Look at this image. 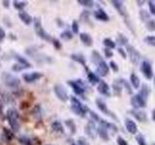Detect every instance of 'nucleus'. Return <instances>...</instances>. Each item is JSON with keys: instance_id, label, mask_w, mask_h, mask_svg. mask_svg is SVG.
Here are the masks:
<instances>
[{"instance_id": "f257e3e1", "label": "nucleus", "mask_w": 155, "mask_h": 145, "mask_svg": "<svg viewBox=\"0 0 155 145\" xmlns=\"http://www.w3.org/2000/svg\"><path fill=\"white\" fill-rule=\"evenodd\" d=\"M70 101H71V110L73 112L78 116L84 117L85 114L87 113V111L89 110V108H87L86 105H82V103L77 98V97L72 96L70 98Z\"/></svg>"}, {"instance_id": "f03ea898", "label": "nucleus", "mask_w": 155, "mask_h": 145, "mask_svg": "<svg viewBox=\"0 0 155 145\" xmlns=\"http://www.w3.org/2000/svg\"><path fill=\"white\" fill-rule=\"evenodd\" d=\"M7 118H8V122L10 127L12 128V130L14 132H18L19 128H21V125H19V115L18 112L16 109H8L7 111Z\"/></svg>"}, {"instance_id": "7ed1b4c3", "label": "nucleus", "mask_w": 155, "mask_h": 145, "mask_svg": "<svg viewBox=\"0 0 155 145\" xmlns=\"http://www.w3.org/2000/svg\"><path fill=\"white\" fill-rule=\"evenodd\" d=\"M34 21V29H35V32L38 35V37H40L41 39H43L44 41H47V42H52L53 39L51 38V36L48 34L45 29L43 28L42 26V21L41 19L39 18H35L33 19Z\"/></svg>"}, {"instance_id": "20e7f679", "label": "nucleus", "mask_w": 155, "mask_h": 145, "mask_svg": "<svg viewBox=\"0 0 155 145\" xmlns=\"http://www.w3.org/2000/svg\"><path fill=\"white\" fill-rule=\"evenodd\" d=\"M68 85L74 91V93L77 96H84L85 92V84L81 79H77V80H68L67 81Z\"/></svg>"}, {"instance_id": "39448f33", "label": "nucleus", "mask_w": 155, "mask_h": 145, "mask_svg": "<svg viewBox=\"0 0 155 145\" xmlns=\"http://www.w3.org/2000/svg\"><path fill=\"white\" fill-rule=\"evenodd\" d=\"M2 80L4 82V84L11 87V88H17L21 84V80H19L18 77L16 76H14L12 74H9V72H3L2 74Z\"/></svg>"}, {"instance_id": "423d86ee", "label": "nucleus", "mask_w": 155, "mask_h": 145, "mask_svg": "<svg viewBox=\"0 0 155 145\" xmlns=\"http://www.w3.org/2000/svg\"><path fill=\"white\" fill-rule=\"evenodd\" d=\"M126 52H127V54L129 56L131 63H133V64L137 65L142 60V54H140V51L134 46L131 45L126 46Z\"/></svg>"}, {"instance_id": "0eeeda50", "label": "nucleus", "mask_w": 155, "mask_h": 145, "mask_svg": "<svg viewBox=\"0 0 155 145\" xmlns=\"http://www.w3.org/2000/svg\"><path fill=\"white\" fill-rule=\"evenodd\" d=\"M130 103L134 109H140V108H143L147 106V100H145L142 95H140L138 93L131 97Z\"/></svg>"}, {"instance_id": "6e6552de", "label": "nucleus", "mask_w": 155, "mask_h": 145, "mask_svg": "<svg viewBox=\"0 0 155 145\" xmlns=\"http://www.w3.org/2000/svg\"><path fill=\"white\" fill-rule=\"evenodd\" d=\"M96 105H97V108H98V109L103 114L109 116V117H110L111 119H114L115 121H118L117 117H116V115L113 112V111L108 108V105H107V104L103 101V99H100V98L96 99Z\"/></svg>"}, {"instance_id": "1a4fd4ad", "label": "nucleus", "mask_w": 155, "mask_h": 145, "mask_svg": "<svg viewBox=\"0 0 155 145\" xmlns=\"http://www.w3.org/2000/svg\"><path fill=\"white\" fill-rule=\"evenodd\" d=\"M140 71L142 72L143 76L145 77L147 79H151L152 77H154V72H153V69L152 66L150 64V62L147 60H143L142 62L140 67Z\"/></svg>"}, {"instance_id": "9d476101", "label": "nucleus", "mask_w": 155, "mask_h": 145, "mask_svg": "<svg viewBox=\"0 0 155 145\" xmlns=\"http://www.w3.org/2000/svg\"><path fill=\"white\" fill-rule=\"evenodd\" d=\"M110 3L114 7V9L116 10V11H117V13L120 14V16L125 18V21H128L129 14H128L127 9H126L124 3L122 1H119V0H111Z\"/></svg>"}, {"instance_id": "9b49d317", "label": "nucleus", "mask_w": 155, "mask_h": 145, "mask_svg": "<svg viewBox=\"0 0 155 145\" xmlns=\"http://www.w3.org/2000/svg\"><path fill=\"white\" fill-rule=\"evenodd\" d=\"M53 91H54V94L58 99L62 102H66L69 99V96H68V92L65 89V87L61 85V84H55L53 86Z\"/></svg>"}, {"instance_id": "f8f14e48", "label": "nucleus", "mask_w": 155, "mask_h": 145, "mask_svg": "<svg viewBox=\"0 0 155 145\" xmlns=\"http://www.w3.org/2000/svg\"><path fill=\"white\" fill-rule=\"evenodd\" d=\"M84 133L90 139H95L97 134V127L95 122L92 120H89L84 126Z\"/></svg>"}, {"instance_id": "ddd939ff", "label": "nucleus", "mask_w": 155, "mask_h": 145, "mask_svg": "<svg viewBox=\"0 0 155 145\" xmlns=\"http://www.w3.org/2000/svg\"><path fill=\"white\" fill-rule=\"evenodd\" d=\"M129 113L133 116V117L136 119V120H138L139 122H142V123H144V122H147L148 117H147V112H144L143 110H140V109H131L129 111Z\"/></svg>"}, {"instance_id": "4468645a", "label": "nucleus", "mask_w": 155, "mask_h": 145, "mask_svg": "<svg viewBox=\"0 0 155 145\" xmlns=\"http://www.w3.org/2000/svg\"><path fill=\"white\" fill-rule=\"evenodd\" d=\"M42 76H43L42 72H25V74H23L22 79H24V81H26L27 83H31V82H34L38 79H40Z\"/></svg>"}, {"instance_id": "2eb2a0df", "label": "nucleus", "mask_w": 155, "mask_h": 145, "mask_svg": "<svg viewBox=\"0 0 155 145\" xmlns=\"http://www.w3.org/2000/svg\"><path fill=\"white\" fill-rule=\"evenodd\" d=\"M97 91H98L102 96L110 97V88L109 84L104 80H101L99 82V84L97 85Z\"/></svg>"}, {"instance_id": "dca6fc26", "label": "nucleus", "mask_w": 155, "mask_h": 145, "mask_svg": "<svg viewBox=\"0 0 155 145\" xmlns=\"http://www.w3.org/2000/svg\"><path fill=\"white\" fill-rule=\"evenodd\" d=\"M110 72V66L109 64H107L105 61L99 63L98 65H97V68H96V74L98 75L99 76H108V74Z\"/></svg>"}, {"instance_id": "f3484780", "label": "nucleus", "mask_w": 155, "mask_h": 145, "mask_svg": "<svg viewBox=\"0 0 155 145\" xmlns=\"http://www.w3.org/2000/svg\"><path fill=\"white\" fill-rule=\"evenodd\" d=\"M93 17L95 18V19L99 21H104V22H107L110 21V17L109 14H107L103 9H97L93 12Z\"/></svg>"}, {"instance_id": "a211bd4d", "label": "nucleus", "mask_w": 155, "mask_h": 145, "mask_svg": "<svg viewBox=\"0 0 155 145\" xmlns=\"http://www.w3.org/2000/svg\"><path fill=\"white\" fill-rule=\"evenodd\" d=\"M125 128L128 130V133L131 134H137L138 133V126L136 124L135 121H133L130 118H126L125 119Z\"/></svg>"}, {"instance_id": "6ab92c4d", "label": "nucleus", "mask_w": 155, "mask_h": 145, "mask_svg": "<svg viewBox=\"0 0 155 145\" xmlns=\"http://www.w3.org/2000/svg\"><path fill=\"white\" fill-rule=\"evenodd\" d=\"M111 89H113V93L115 97H121V95H122V90H123L121 79H114L113 84H111Z\"/></svg>"}, {"instance_id": "aec40b11", "label": "nucleus", "mask_w": 155, "mask_h": 145, "mask_svg": "<svg viewBox=\"0 0 155 145\" xmlns=\"http://www.w3.org/2000/svg\"><path fill=\"white\" fill-rule=\"evenodd\" d=\"M80 39L81 43L84 44L85 47H91L93 45V39H92L91 35L88 33H85V32L80 33Z\"/></svg>"}, {"instance_id": "412c9836", "label": "nucleus", "mask_w": 155, "mask_h": 145, "mask_svg": "<svg viewBox=\"0 0 155 145\" xmlns=\"http://www.w3.org/2000/svg\"><path fill=\"white\" fill-rule=\"evenodd\" d=\"M86 76H87V79L90 82L92 85H95V84H99V82L101 81L99 76L95 74V72L89 71L87 69V72H86Z\"/></svg>"}, {"instance_id": "4be33fe9", "label": "nucleus", "mask_w": 155, "mask_h": 145, "mask_svg": "<svg viewBox=\"0 0 155 145\" xmlns=\"http://www.w3.org/2000/svg\"><path fill=\"white\" fill-rule=\"evenodd\" d=\"M70 58L73 61H75V62L79 63V64L85 67L86 58H85V56L84 54H81V53H73V54L70 55Z\"/></svg>"}, {"instance_id": "5701e85b", "label": "nucleus", "mask_w": 155, "mask_h": 145, "mask_svg": "<svg viewBox=\"0 0 155 145\" xmlns=\"http://www.w3.org/2000/svg\"><path fill=\"white\" fill-rule=\"evenodd\" d=\"M97 134L99 135V137L101 139H103L104 141H108L110 140V134H109V130L106 128L102 127V126L99 125V127L97 128Z\"/></svg>"}, {"instance_id": "b1692460", "label": "nucleus", "mask_w": 155, "mask_h": 145, "mask_svg": "<svg viewBox=\"0 0 155 145\" xmlns=\"http://www.w3.org/2000/svg\"><path fill=\"white\" fill-rule=\"evenodd\" d=\"M99 124H100V126L106 128L108 130H111L113 133H117L118 132V128L116 127L114 123L108 122V121H106V120H101L99 122Z\"/></svg>"}, {"instance_id": "393cba45", "label": "nucleus", "mask_w": 155, "mask_h": 145, "mask_svg": "<svg viewBox=\"0 0 155 145\" xmlns=\"http://www.w3.org/2000/svg\"><path fill=\"white\" fill-rule=\"evenodd\" d=\"M18 17L21 18V21L25 23L26 25H29V24H31V22L33 21V18L28 13H26L25 11H21L18 13Z\"/></svg>"}, {"instance_id": "a878e982", "label": "nucleus", "mask_w": 155, "mask_h": 145, "mask_svg": "<svg viewBox=\"0 0 155 145\" xmlns=\"http://www.w3.org/2000/svg\"><path fill=\"white\" fill-rule=\"evenodd\" d=\"M130 83L132 85L133 89H139L140 87V77L135 74V72H132L130 75Z\"/></svg>"}, {"instance_id": "bb28decb", "label": "nucleus", "mask_w": 155, "mask_h": 145, "mask_svg": "<svg viewBox=\"0 0 155 145\" xmlns=\"http://www.w3.org/2000/svg\"><path fill=\"white\" fill-rule=\"evenodd\" d=\"M91 61L94 63V64L97 66L99 64V63L101 62H103V56H102L100 54V52L99 51H97V50H92L91 52Z\"/></svg>"}, {"instance_id": "cd10ccee", "label": "nucleus", "mask_w": 155, "mask_h": 145, "mask_svg": "<svg viewBox=\"0 0 155 145\" xmlns=\"http://www.w3.org/2000/svg\"><path fill=\"white\" fill-rule=\"evenodd\" d=\"M128 42H129L128 38L126 37L124 34H122V33H118L117 34V36H116V40H115L116 44H118L119 46L123 47V46H127Z\"/></svg>"}, {"instance_id": "c85d7f7f", "label": "nucleus", "mask_w": 155, "mask_h": 145, "mask_svg": "<svg viewBox=\"0 0 155 145\" xmlns=\"http://www.w3.org/2000/svg\"><path fill=\"white\" fill-rule=\"evenodd\" d=\"M139 94L142 95L145 100H147L149 95H150V88H149V86L147 84H145V83L142 84V87H140V89L139 91Z\"/></svg>"}, {"instance_id": "c756f323", "label": "nucleus", "mask_w": 155, "mask_h": 145, "mask_svg": "<svg viewBox=\"0 0 155 145\" xmlns=\"http://www.w3.org/2000/svg\"><path fill=\"white\" fill-rule=\"evenodd\" d=\"M51 129H52V130H54L56 133L64 134V127H63L62 123L59 122V121H54V122H52Z\"/></svg>"}, {"instance_id": "7c9ffc66", "label": "nucleus", "mask_w": 155, "mask_h": 145, "mask_svg": "<svg viewBox=\"0 0 155 145\" xmlns=\"http://www.w3.org/2000/svg\"><path fill=\"white\" fill-rule=\"evenodd\" d=\"M15 59H17L18 62V64L22 65L23 67H25V68H30L31 67L30 63H29L24 57H22L21 55L18 54V53H16V54H15Z\"/></svg>"}, {"instance_id": "2f4dec72", "label": "nucleus", "mask_w": 155, "mask_h": 145, "mask_svg": "<svg viewBox=\"0 0 155 145\" xmlns=\"http://www.w3.org/2000/svg\"><path fill=\"white\" fill-rule=\"evenodd\" d=\"M65 125L67 126V128L70 130V132L72 134H76L77 132V126H76V123L75 121L73 119H67L65 120Z\"/></svg>"}, {"instance_id": "473e14b6", "label": "nucleus", "mask_w": 155, "mask_h": 145, "mask_svg": "<svg viewBox=\"0 0 155 145\" xmlns=\"http://www.w3.org/2000/svg\"><path fill=\"white\" fill-rule=\"evenodd\" d=\"M121 82H122L123 88L126 89V92H127L129 95H132L133 94V87H132V85H131L130 81L126 80L124 79H121Z\"/></svg>"}, {"instance_id": "72a5a7b5", "label": "nucleus", "mask_w": 155, "mask_h": 145, "mask_svg": "<svg viewBox=\"0 0 155 145\" xmlns=\"http://www.w3.org/2000/svg\"><path fill=\"white\" fill-rule=\"evenodd\" d=\"M103 44H104L105 47L110 48V50H114V48H115V47H116V43L114 41L111 40V39H110V38L104 39V40H103Z\"/></svg>"}, {"instance_id": "f704fd0d", "label": "nucleus", "mask_w": 155, "mask_h": 145, "mask_svg": "<svg viewBox=\"0 0 155 145\" xmlns=\"http://www.w3.org/2000/svg\"><path fill=\"white\" fill-rule=\"evenodd\" d=\"M139 16H140V21H142L143 22H144V23H147L149 21V19H150L149 14H148L147 11H145V10H140V13H139Z\"/></svg>"}, {"instance_id": "c9c22d12", "label": "nucleus", "mask_w": 155, "mask_h": 145, "mask_svg": "<svg viewBox=\"0 0 155 145\" xmlns=\"http://www.w3.org/2000/svg\"><path fill=\"white\" fill-rule=\"evenodd\" d=\"M78 3L86 8H92L95 4V2L92 1V0H78Z\"/></svg>"}, {"instance_id": "e433bc0d", "label": "nucleus", "mask_w": 155, "mask_h": 145, "mask_svg": "<svg viewBox=\"0 0 155 145\" xmlns=\"http://www.w3.org/2000/svg\"><path fill=\"white\" fill-rule=\"evenodd\" d=\"M73 36H74L73 35V32H71L69 30H65L60 34V38L62 40H65V41L71 40V39H73Z\"/></svg>"}, {"instance_id": "4c0bfd02", "label": "nucleus", "mask_w": 155, "mask_h": 145, "mask_svg": "<svg viewBox=\"0 0 155 145\" xmlns=\"http://www.w3.org/2000/svg\"><path fill=\"white\" fill-rule=\"evenodd\" d=\"M144 43L147 44L148 46H151V47H155V36L153 35H148L144 38Z\"/></svg>"}, {"instance_id": "58836bf2", "label": "nucleus", "mask_w": 155, "mask_h": 145, "mask_svg": "<svg viewBox=\"0 0 155 145\" xmlns=\"http://www.w3.org/2000/svg\"><path fill=\"white\" fill-rule=\"evenodd\" d=\"M27 5V2L23 1H14V7L15 9L19 10V11H23V8Z\"/></svg>"}, {"instance_id": "ea45409f", "label": "nucleus", "mask_w": 155, "mask_h": 145, "mask_svg": "<svg viewBox=\"0 0 155 145\" xmlns=\"http://www.w3.org/2000/svg\"><path fill=\"white\" fill-rule=\"evenodd\" d=\"M88 114H89V116H90L91 120H92V121H94V122H100V121L102 120L100 116H99L98 114H97V113H95L93 110L89 109V110H88Z\"/></svg>"}, {"instance_id": "a19ab883", "label": "nucleus", "mask_w": 155, "mask_h": 145, "mask_svg": "<svg viewBox=\"0 0 155 145\" xmlns=\"http://www.w3.org/2000/svg\"><path fill=\"white\" fill-rule=\"evenodd\" d=\"M89 17H90V13H89V11H82V13H81V18L82 19V21H84L85 23L87 22V23H89V24H91L90 22H89Z\"/></svg>"}, {"instance_id": "79ce46f5", "label": "nucleus", "mask_w": 155, "mask_h": 145, "mask_svg": "<svg viewBox=\"0 0 155 145\" xmlns=\"http://www.w3.org/2000/svg\"><path fill=\"white\" fill-rule=\"evenodd\" d=\"M145 26H147V29L148 31H155V21L150 18L149 21L145 23Z\"/></svg>"}, {"instance_id": "37998d69", "label": "nucleus", "mask_w": 155, "mask_h": 145, "mask_svg": "<svg viewBox=\"0 0 155 145\" xmlns=\"http://www.w3.org/2000/svg\"><path fill=\"white\" fill-rule=\"evenodd\" d=\"M136 140H137L138 145H147V141H145V138L142 134H139L137 137H136Z\"/></svg>"}, {"instance_id": "c03bdc74", "label": "nucleus", "mask_w": 155, "mask_h": 145, "mask_svg": "<svg viewBox=\"0 0 155 145\" xmlns=\"http://www.w3.org/2000/svg\"><path fill=\"white\" fill-rule=\"evenodd\" d=\"M72 32L74 34H79L80 32V24L77 21H74L72 22Z\"/></svg>"}, {"instance_id": "a18cd8bd", "label": "nucleus", "mask_w": 155, "mask_h": 145, "mask_svg": "<svg viewBox=\"0 0 155 145\" xmlns=\"http://www.w3.org/2000/svg\"><path fill=\"white\" fill-rule=\"evenodd\" d=\"M109 66H110V69L113 71L114 72H117L119 71V67L117 65V63L114 62V61H110Z\"/></svg>"}, {"instance_id": "49530a36", "label": "nucleus", "mask_w": 155, "mask_h": 145, "mask_svg": "<svg viewBox=\"0 0 155 145\" xmlns=\"http://www.w3.org/2000/svg\"><path fill=\"white\" fill-rule=\"evenodd\" d=\"M103 50H104V55H105L106 58H111L114 56V52L111 50H110V48L105 47Z\"/></svg>"}, {"instance_id": "de8ad7c7", "label": "nucleus", "mask_w": 155, "mask_h": 145, "mask_svg": "<svg viewBox=\"0 0 155 145\" xmlns=\"http://www.w3.org/2000/svg\"><path fill=\"white\" fill-rule=\"evenodd\" d=\"M147 4H148V8H149L150 14H153V16H155V3H154V1H148Z\"/></svg>"}, {"instance_id": "09e8293b", "label": "nucleus", "mask_w": 155, "mask_h": 145, "mask_svg": "<svg viewBox=\"0 0 155 145\" xmlns=\"http://www.w3.org/2000/svg\"><path fill=\"white\" fill-rule=\"evenodd\" d=\"M19 141H21L22 144H25V145H32L31 140L29 139L27 137H21V138H19Z\"/></svg>"}, {"instance_id": "8fccbe9b", "label": "nucleus", "mask_w": 155, "mask_h": 145, "mask_svg": "<svg viewBox=\"0 0 155 145\" xmlns=\"http://www.w3.org/2000/svg\"><path fill=\"white\" fill-rule=\"evenodd\" d=\"M117 52L121 55V57H122L123 59H126V58H127V52H126V50H124V48L121 47H119L117 48Z\"/></svg>"}, {"instance_id": "3c124183", "label": "nucleus", "mask_w": 155, "mask_h": 145, "mask_svg": "<svg viewBox=\"0 0 155 145\" xmlns=\"http://www.w3.org/2000/svg\"><path fill=\"white\" fill-rule=\"evenodd\" d=\"M116 142H117V145H128V142L120 135H118L117 138H116Z\"/></svg>"}, {"instance_id": "603ef678", "label": "nucleus", "mask_w": 155, "mask_h": 145, "mask_svg": "<svg viewBox=\"0 0 155 145\" xmlns=\"http://www.w3.org/2000/svg\"><path fill=\"white\" fill-rule=\"evenodd\" d=\"M52 44H53V47H54L56 50H60L61 48V43L59 42V40H57V39H53Z\"/></svg>"}, {"instance_id": "864d4df0", "label": "nucleus", "mask_w": 155, "mask_h": 145, "mask_svg": "<svg viewBox=\"0 0 155 145\" xmlns=\"http://www.w3.org/2000/svg\"><path fill=\"white\" fill-rule=\"evenodd\" d=\"M13 71H16V72H18V71H21L22 69H25V67H23L22 65L21 64H15L13 65Z\"/></svg>"}, {"instance_id": "5fc2aeb1", "label": "nucleus", "mask_w": 155, "mask_h": 145, "mask_svg": "<svg viewBox=\"0 0 155 145\" xmlns=\"http://www.w3.org/2000/svg\"><path fill=\"white\" fill-rule=\"evenodd\" d=\"M78 145H89V143L87 142V140L84 137H80L78 139Z\"/></svg>"}, {"instance_id": "6e6d98bb", "label": "nucleus", "mask_w": 155, "mask_h": 145, "mask_svg": "<svg viewBox=\"0 0 155 145\" xmlns=\"http://www.w3.org/2000/svg\"><path fill=\"white\" fill-rule=\"evenodd\" d=\"M5 37H6V32H5V30L2 27H0V43L4 40Z\"/></svg>"}, {"instance_id": "4d7b16f0", "label": "nucleus", "mask_w": 155, "mask_h": 145, "mask_svg": "<svg viewBox=\"0 0 155 145\" xmlns=\"http://www.w3.org/2000/svg\"><path fill=\"white\" fill-rule=\"evenodd\" d=\"M4 133L6 134V137H8V139H12L13 138V134L10 133V130H7V129H4Z\"/></svg>"}, {"instance_id": "13d9d810", "label": "nucleus", "mask_w": 155, "mask_h": 145, "mask_svg": "<svg viewBox=\"0 0 155 145\" xmlns=\"http://www.w3.org/2000/svg\"><path fill=\"white\" fill-rule=\"evenodd\" d=\"M151 118H152V120L155 122V108L152 110V112H151Z\"/></svg>"}, {"instance_id": "bf43d9fd", "label": "nucleus", "mask_w": 155, "mask_h": 145, "mask_svg": "<svg viewBox=\"0 0 155 145\" xmlns=\"http://www.w3.org/2000/svg\"><path fill=\"white\" fill-rule=\"evenodd\" d=\"M3 4L5 7H9V1H3Z\"/></svg>"}, {"instance_id": "052dcab7", "label": "nucleus", "mask_w": 155, "mask_h": 145, "mask_svg": "<svg viewBox=\"0 0 155 145\" xmlns=\"http://www.w3.org/2000/svg\"><path fill=\"white\" fill-rule=\"evenodd\" d=\"M137 3H139V6H142V5H143L144 1H137Z\"/></svg>"}, {"instance_id": "680f3d73", "label": "nucleus", "mask_w": 155, "mask_h": 145, "mask_svg": "<svg viewBox=\"0 0 155 145\" xmlns=\"http://www.w3.org/2000/svg\"><path fill=\"white\" fill-rule=\"evenodd\" d=\"M153 79H154V85H155V76H154V77H153Z\"/></svg>"}, {"instance_id": "e2e57ef3", "label": "nucleus", "mask_w": 155, "mask_h": 145, "mask_svg": "<svg viewBox=\"0 0 155 145\" xmlns=\"http://www.w3.org/2000/svg\"><path fill=\"white\" fill-rule=\"evenodd\" d=\"M72 145H78V144H76V143H73Z\"/></svg>"}, {"instance_id": "0e129e2a", "label": "nucleus", "mask_w": 155, "mask_h": 145, "mask_svg": "<svg viewBox=\"0 0 155 145\" xmlns=\"http://www.w3.org/2000/svg\"><path fill=\"white\" fill-rule=\"evenodd\" d=\"M47 145H51V144H47Z\"/></svg>"}, {"instance_id": "69168bd1", "label": "nucleus", "mask_w": 155, "mask_h": 145, "mask_svg": "<svg viewBox=\"0 0 155 145\" xmlns=\"http://www.w3.org/2000/svg\"><path fill=\"white\" fill-rule=\"evenodd\" d=\"M153 145H155V143H154V144H153Z\"/></svg>"}]
</instances>
